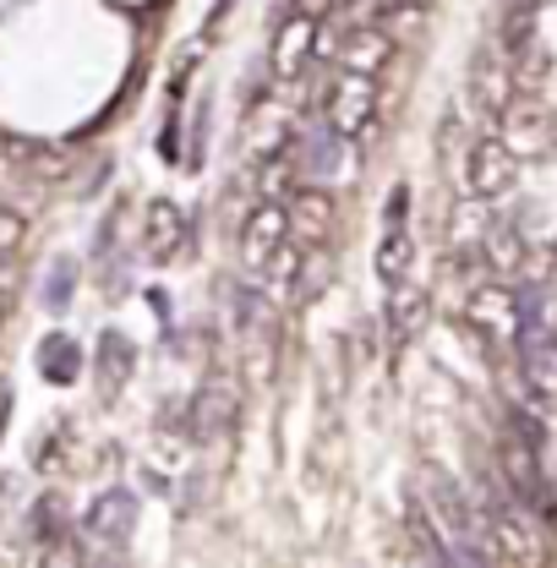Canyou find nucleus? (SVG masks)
Instances as JSON below:
<instances>
[{
	"instance_id": "f257e3e1",
	"label": "nucleus",
	"mask_w": 557,
	"mask_h": 568,
	"mask_svg": "<svg viewBox=\"0 0 557 568\" xmlns=\"http://www.w3.org/2000/svg\"><path fill=\"white\" fill-rule=\"evenodd\" d=\"M426 503H432L437 525L448 530L459 564H497V547H492V530H487L482 503L465 493L448 470H426Z\"/></svg>"
},
{
	"instance_id": "f03ea898",
	"label": "nucleus",
	"mask_w": 557,
	"mask_h": 568,
	"mask_svg": "<svg viewBox=\"0 0 557 568\" xmlns=\"http://www.w3.org/2000/svg\"><path fill=\"white\" fill-rule=\"evenodd\" d=\"M541 443L536 437H519V443H503V454H497V470H503V481L514 487V497L536 514V519H553V487H547V476H541V454H536Z\"/></svg>"
},
{
	"instance_id": "7ed1b4c3",
	"label": "nucleus",
	"mask_w": 557,
	"mask_h": 568,
	"mask_svg": "<svg viewBox=\"0 0 557 568\" xmlns=\"http://www.w3.org/2000/svg\"><path fill=\"white\" fill-rule=\"evenodd\" d=\"M377 121V82L372 71H345L334 77V93H328V126L345 132V138H366Z\"/></svg>"
},
{
	"instance_id": "20e7f679",
	"label": "nucleus",
	"mask_w": 557,
	"mask_h": 568,
	"mask_svg": "<svg viewBox=\"0 0 557 568\" xmlns=\"http://www.w3.org/2000/svg\"><path fill=\"white\" fill-rule=\"evenodd\" d=\"M290 230H295L290 209L278 197H257V209L246 213V224H241V257H246V268H263L278 246L290 241Z\"/></svg>"
},
{
	"instance_id": "39448f33",
	"label": "nucleus",
	"mask_w": 557,
	"mask_h": 568,
	"mask_svg": "<svg viewBox=\"0 0 557 568\" xmlns=\"http://www.w3.org/2000/svg\"><path fill=\"white\" fill-rule=\"evenodd\" d=\"M465 323H470L482 339H519V290L482 284V290L465 301Z\"/></svg>"
},
{
	"instance_id": "423d86ee",
	"label": "nucleus",
	"mask_w": 557,
	"mask_h": 568,
	"mask_svg": "<svg viewBox=\"0 0 557 568\" xmlns=\"http://www.w3.org/2000/svg\"><path fill=\"white\" fill-rule=\"evenodd\" d=\"M514 153L503 148V142H476L470 153H465V192L470 197H503L508 186H514Z\"/></svg>"
},
{
	"instance_id": "0eeeda50",
	"label": "nucleus",
	"mask_w": 557,
	"mask_h": 568,
	"mask_svg": "<svg viewBox=\"0 0 557 568\" xmlns=\"http://www.w3.org/2000/svg\"><path fill=\"white\" fill-rule=\"evenodd\" d=\"M350 142L355 138L334 132L328 121H323V126H312V132L301 138V148H295V153H301V159H295V164H301V175H306V181H328V175L350 170Z\"/></svg>"
},
{
	"instance_id": "6e6552de",
	"label": "nucleus",
	"mask_w": 557,
	"mask_h": 568,
	"mask_svg": "<svg viewBox=\"0 0 557 568\" xmlns=\"http://www.w3.org/2000/svg\"><path fill=\"white\" fill-rule=\"evenodd\" d=\"M132 525H138V497L132 493H104L82 519L88 541H104V547H121L132 536Z\"/></svg>"
},
{
	"instance_id": "1a4fd4ad",
	"label": "nucleus",
	"mask_w": 557,
	"mask_h": 568,
	"mask_svg": "<svg viewBox=\"0 0 557 568\" xmlns=\"http://www.w3.org/2000/svg\"><path fill=\"white\" fill-rule=\"evenodd\" d=\"M317 55V17H306V11H295L284 28H278V44H274V71L290 82V77H301V67Z\"/></svg>"
},
{
	"instance_id": "9d476101",
	"label": "nucleus",
	"mask_w": 557,
	"mask_h": 568,
	"mask_svg": "<svg viewBox=\"0 0 557 568\" xmlns=\"http://www.w3.org/2000/svg\"><path fill=\"white\" fill-rule=\"evenodd\" d=\"M181 241H186V219H181V209H175L170 197L148 203V230H142L148 257H153V263H164V257H175V252H181Z\"/></svg>"
},
{
	"instance_id": "9b49d317",
	"label": "nucleus",
	"mask_w": 557,
	"mask_h": 568,
	"mask_svg": "<svg viewBox=\"0 0 557 568\" xmlns=\"http://www.w3.org/2000/svg\"><path fill=\"white\" fill-rule=\"evenodd\" d=\"M411 541H416V558L426 564H459L454 558V541H448V530L437 525V514H432V503L426 497H411Z\"/></svg>"
},
{
	"instance_id": "f8f14e48",
	"label": "nucleus",
	"mask_w": 557,
	"mask_h": 568,
	"mask_svg": "<svg viewBox=\"0 0 557 568\" xmlns=\"http://www.w3.org/2000/svg\"><path fill=\"white\" fill-rule=\"evenodd\" d=\"M388 55H394L388 28H355V33H345V44H340V67L345 71H377Z\"/></svg>"
},
{
	"instance_id": "ddd939ff",
	"label": "nucleus",
	"mask_w": 557,
	"mask_h": 568,
	"mask_svg": "<svg viewBox=\"0 0 557 568\" xmlns=\"http://www.w3.org/2000/svg\"><path fill=\"white\" fill-rule=\"evenodd\" d=\"M411 257H416L411 219H405V224H383V241H377V280L399 284L405 274H411Z\"/></svg>"
},
{
	"instance_id": "4468645a",
	"label": "nucleus",
	"mask_w": 557,
	"mask_h": 568,
	"mask_svg": "<svg viewBox=\"0 0 557 568\" xmlns=\"http://www.w3.org/2000/svg\"><path fill=\"white\" fill-rule=\"evenodd\" d=\"M39 377L44 383H77L82 377V345L71 339V334H50L44 345H39Z\"/></svg>"
},
{
	"instance_id": "2eb2a0df",
	"label": "nucleus",
	"mask_w": 557,
	"mask_h": 568,
	"mask_svg": "<svg viewBox=\"0 0 557 568\" xmlns=\"http://www.w3.org/2000/svg\"><path fill=\"white\" fill-rule=\"evenodd\" d=\"M421 312H426V295H421V284L399 280L388 284V334H394V345H405L411 334L421 328Z\"/></svg>"
},
{
	"instance_id": "dca6fc26",
	"label": "nucleus",
	"mask_w": 557,
	"mask_h": 568,
	"mask_svg": "<svg viewBox=\"0 0 557 568\" xmlns=\"http://www.w3.org/2000/svg\"><path fill=\"white\" fill-rule=\"evenodd\" d=\"M301 252H306V246L284 241L274 257H269V263L257 268V284H263L269 295H295V290H301Z\"/></svg>"
},
{
	"instance_id": "f3484780",
	"label": "nucleus",
	"mask_w": 557,
	"mask_h": 568,
	"mask_svg": "<svg viewBox=\"0 0 557 568\" xmlns=\"http://www.w3.org/2000/svg\"><path fill=\"white\" fill-rule=\"evenodd\" d=\"M328 219H334V203H328L323 192H301V197H295V213H290V224H295L301 246H317V241L328 235Z\"/></svg>"
},
{
	"instance_id": "a211bd4d",
	"label": "nucleus",
	"mask_w": 557,
	"mask_h": 568,
	"mask_svg": "<svg viewBox=\"0 0 557 568\" xmlns=\"http://www.w3.org/2000/svg\"><path fill=\"white\" fill-rule=\"evenodd\" d=\"M295 138V121H290V110H278L269 104L257 121H252V148H257V159H269V153H284Z\"/></svg>"
},
{
	"instance_id": "6ab92c4d",
	"label": "nucleus",
	"mask_w": 557,
	"mask_h": 568,
	"mask_svg": "<svg viewBox=\"0 0 557 568\" xmlns=\"http://www.w3.org/2000/svg\"><path fill=\"white\" fill-rule=\"evenodd\" d=\"M28 525H33V541H39L44 552H61V547H67V514H61L55 497H44V503L28 514Z\"/></svg>"
},
{
	"instance_id": "aec40b11",
	"label": "nucleus",
	"mask_w": 557,
	"mask_h": 568,
	"mask_svg": "<svg viewBox=\"0 0 557 568\" xmlns=\"http://www.w3.org/2000/svg\"><path fill=\"white\" fill-rule=\"evenodd\" d=\"M126 372H132V345H126L121 334H104V339H99V377H104V394H115Z\"/></svg>"
},
{
	"instance_id": "412c9836",
	"label": "nucleus",
	"mask_w": 557,
	"mask_h": 568,
	"mask_svg": "<svg viewBox=\"0 0 557 568\" xmlns=\"http://www.w3.org/2000/svg\"><path fill=\"white\" fill-rule=\"evenodd\" d=\"M525 257H530V252H525V241H519V235H492L487 241V263L497 268V274H519V268H525Z\"/></svg>"
},
{
	"instance_id": "4be33fe9",
	"label": "nucleus",
	"mask_w": 557,
	"mask_h": 568,
	"mask_svg": "<svg viewBox=\"0 0 557 568\" xmlns=\"http://www.w3.org/2000/svg\"><path fill=\"white\" fill-rule=\"evenodd\" d=\"M71 284H77V263H71V257H61V263L50 268V280H44V306H50V312H67Z\"/></svg>"
},
{
	"instance_id": "5701e85b",
	"label": "nucleus",
	"mask_w": 557,
	"mask_h": 568,
	"mask_svg": "<svg viewBox=\"0 0 557 568\" xmlns=\"http://www.w3.org/2000/svg\"><path fill=\"white\" fill-rule=\"evenodd\" d=\"M22 235H28V224H22V213L0 209V263H11V252L22 246Z\"/></svg>"
},
{
	"instance_id": "b1692460",
	"label": "nucleus",
	"mask_w": 557,
	"mask_h": 568,
	"mask_svg": "<svg viewBox=\"0 0 557 568\" xmlns=\"http://www.w3.org/2000/svg\"><path fill=\"white\" fill-rule=\"evenodd\" d=\"M6 312H11V268L0 263V328H6Z\"/></svg>"
},
{
	"instance_id": "393cba45",
	"label": "nucleus",
	"mask_w": 557,
	"mask_h": 568,
	"mask_svg": "<svg viewBox=\"0 0 557 568\" xmlns=\"http://www.w3.org/2000/svg\"><path fill=\"white\" fill-rule=\"evenodd\" d=\"M328 6L334 0H295V11H306V17H328Z\"/></svg>"
},
{
	"instance_id": "a878e982",
	"label": "nucleus",
	"mask_w": 557,
	"mask_h": 568,
	"mask_svg": "<svg viewBox=\"0 0 557 568\" xmlns=\"http://www.w3.org/2000/svg\"><path fill=\"white\" fill-rule=\"evenodd\" d=\"M6 422H11V388L0 383V437H6Z\"/></svg>"
},
{
	"instance_id": "bb28decb",
	"label": "nucleus",
	"mask_w": 557,
	"mask_h": 568,
	"mask_svg": "<svg viewBox=\"0 0 557 568\" xmlns=\"http://www.w3.org/2000/svg\"><path fill=\"white\" fill-rule=\"evenodd\" d=\"M230 6H235V0H219V6H213V17H209V28H213V22H219V17H224V11H230Z\"/></svg>"
},
{
	"instance_id": "cd10ccee",
	"label": "nucleus",
	"mask_w": 557,
	"mask_h": 568,
	"mask_svg": "<svg viewBox=\"0 0 557 568\" xmlns=\"http://www.w3.org/2000/svg\"><path fill=\"white\" fill-rule=\"evenodd\" d=\"M388 6H421V0H388Z\"/></svg>"
}]
</instances>
